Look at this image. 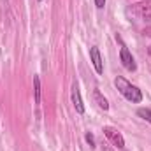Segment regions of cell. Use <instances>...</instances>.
Listing matches in <instances>:
<instances>
[{
  "label": "cell",
  "mask_w": 151,
  "mask_h": 151,
  "mask_svg": "<svg viewBox=\"0 0 151 151\" xmlns=\"http://www.w3.org/2000/svg\"><path fill=\"white\" fill-rule=\"evenodd\" d=\"M114 84H116L118 91H119L128 102H132V104H139V102L142 100V91H141L137 86H134L132 83H128L125 77L118 76V77L114 79Z\"/></svg>",
  "instance_id": "cell-1"
},
{
  "label": "cell",
  "mask_w": 151,
  "mask_h": 151,
  "mask_svg": "<svg viewBox=\"0 0 151 151\" xmlns=\"http://www.w3.org/2000/svg\"><path fill=\"white\" fill-rule=\"evenodd\" d=\"M84 139H86V142H88L91 148H95V139H93V135H91V134H86V135H84Z\"/></svg>",
  "instance_id": "cell-10"
},
{
  "label": "cell",
  "mask_w": 151,
  "mask_h": 151,
  "mask_svg": "<svg viewBox=\"0 0 151 151\" xmlns=\"http://www.w3.org/2000/svg\"><path fill=\"white\" fill-rule=\"evenodd\" d=\"M150 53H151V47H150Z\"/></svg>",
  "instance_id": "cell-12"
},
{
  "label": "cell",
  "mask_w": 151,
  "mask_h": 151,
  "mask_svg": "<svg viewBox=\"0 0 151 151\" xmlns=\"http://www.w3.org/2000/svg\"><path fill=\"white\" fill-rule=\"evenodd\" d=\"M95 5H97L99 9H102V7L106 5V0H95Z\"/></svg>",
  "instance_id": "cell-11"
},
{
  "label": "cell",
  "mask_w": 151,
  "mask_h": 151,
  "mask_svg": "<svg viewBox=\"0 0 151 151\" xmlns=\"http://www.w3.org/2000/svg\"><path fill=\"white\" fill-rule=\"evenodd\" d=\"M130 12H132L135 18H139V19H146V21L151 19V0L135 4V5L130 9Z\"/></svg>",
  "instance_id": "cell-2"
},
{
  "label": "cell",
  "mask_w": 151,
  "mask_h": 151,
  "mask_svg": "<svg viewBox=\"0 0 151 151\" xmlns=\"http://www.w3.org/2000/svg\"><path fill=\"white\" fill-rule=\"evenodd\" d=\"M93 99H95V102L99 104V107H100V109H104V111H107V109H109V102H107V99H106V97H102V93H100L99 90H95V91H93Z\"/></svg>",
  "instance_id": "cell-7"
},
{
  "label": "cell",
  "mask_w": 151,
  "mask_h": 151,
  "mask_svg": "<svg viewBox=\"0 0 151 151\" xmlns=\"http://www.w3.org/2000/svg\"><path fill=\"white\" fill-rule=\"evenodd\" d=\"M118 42L121 44V49H119V60H121V63H123V67L127 69V70H130V72H134L135 70V60H134V56L130 55V51H128V47L121 42V39L118 37Z\"/></svg>",
  "instance_id": "cell-3"
},
{
  "label": "cell",
  "mask_w": 151,
  "mask_h": 151,
  "mask_svg": "<svg viewBox=\"0 0 151 151\" xmlns=\"http://www.w3.org/2000/svg\"><path fill=\"white\" fill-rule=\"evenodd\" d=\"M104 134H106V137L113 142L114 148H118V150H123L125 148V139H123V135L113 128V127H104Z\"/></svg>",
  "instance_id": "cell-4"
},
{
  "label": "cell",
  "mask_w": 151,
  "mask_h": 151,
  "mask_svg": "<svg viewBox=\"0 0 151 151\" xmlns=\"http://www.w3.org/2000/svg\"><path fill=\"white\" fill-rule=\"evenodd\" d=\"M72 104H74L76 111L79 114H84V104H83V99H81V93H79V88L77 84L72 86Z\"/></svg>",
  "instance_id": "cell-6"
},
{
  "label": "cell",
  "mask_w": 151,
  "mask_h": 151,
  "mask_svg": "<svg viewBox=\"0 0 151 151\" xmlns=\"http://www.w3.org/2000/svg\"><path fill=\"white\" fill-rule=\"evenodd\" d=\"M137 114H139L142 119H146L148 123H151V109H139Z\"/></svg>",
  "instance_id": "cell-9"
},
{
  "label": "cell",
  "mask_w": 151,
  "mask_h": 151,
  "mask_svg": "<svg viewBox=\"0 0 151 151\" xmlns=\"http://www.w3.org/2000/svg\"><path fill=\"white\" fill-rule=\"evenodd\" d=\"M90 56H91V63H93L97 74H102L104 72V63H102V56H100V51H99L97 46H93L90 49Z\"/></svg>",
  "instance_id": "cell-5"
},
{
  "label": "cell",
  "mask_w": 151,
  "mask_h": 151,
  "mask_svg": "<svg viewBox=\"0 0 151 151\" xmlns=\"http://www.w3.org/2000/svg\"><path fill=\"white\" fill-rule=\"evenodd\" d=\"M34 90H35V104L40 102V77L34 76Z\"/></svg>",
  "instance_id": "cell-8"
}]
</instances>
